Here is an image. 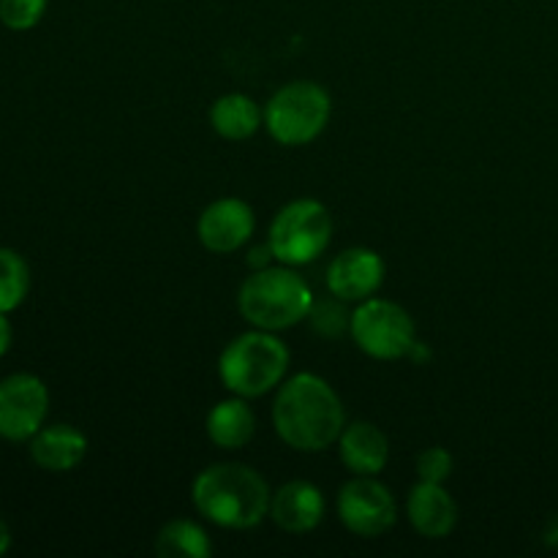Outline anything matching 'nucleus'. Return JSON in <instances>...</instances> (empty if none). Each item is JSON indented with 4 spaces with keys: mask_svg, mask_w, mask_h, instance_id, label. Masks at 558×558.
Listing matches in <instances>:
<instances>
[{
    "mask_svg": "<svg viewBox=\"0 0 558 558\" xmlns=\"http://www.w3.org/2000/svg\"><path fill=\"white\" fill-rule=\"evenodd\" d=\"M272 428L292 450L322 452L336 445L341 430L347 428V409L330 381L305 371L278 387L272 403Z\"/></svg>",
    "mask_w": 558,
    "mask_h": 558,
    "instance_id": "nucleus-1",
    "label": "nucleus"
},
{
    "mask_svg": "<svg viewBox=\"0 0 558 558\" xmlns=\"http://www.w3.org/2000/svg\"><path fill=\"white\" fill-rule=\"evenodd\" d=\"M270 499L267 480L245 463H210L191 485L196 512L205 521L234 532L254 529L270 518Z\"/></svg>",
    "mask_w": 558,
    "mask_h": 558,
    "instance_id": "nucleus-2",
    "label": "nucleus"
},
{
    "mask_svg": "<svg viewBox=\"0 0 558 558\" xmlns=\"http://www.w3.org/2000/svg\"><path fill=\"white\" fill-rule=\"evenodd\" d=\"M314 305V289L289 265H270L251 270L240 283L238 311L251 327L267 332H281L308 319Z\"/></svg>",
    "mask_w": 558,
    "mask_h": 558,
    "instance_id": "nucleus-3",
    "label": "nucleus"
},
{
    "mask_svg": "<svg viewBox=\"0 0 558 558\" xmlns=\"http://www.w3.org/2000/svg\"><path fill=\"white\" fill-rule=\"evenodd\" d=\"M287 343L276 332L251 327L243 336L232 338L218 357V376L232 396L262 398L281 387L289 371Z\"/></svg>",
    "mask_w": 558,
    "mask_h": 558,
    "instance_id": "nucleus-4",
    "label": "nucleus"
},
{
    "mask_svg": "<svg viewBox=\"0 0 558 558\" xmlns=\"http://www.w3.org/2000/svg\"><path fill=\"white\" fill-rule=\"evenodd\" d=\"M330 93L311 80L283 85L265 104V129L278 145L303 147L325 134L330 123Z\"/></svg>",
    "mask_w": 558,
    "mask_h": 558,
    "instance_id": "nucleus-5",
    "label": "nucleus"
},
{
    "mask_svg": "<svg viewBox=\"0 0 558 558\" xmlns=\"http://www.w3.org/2000/svg\"><path fill=\"white\" fill-rule=\"evenodd\" d=\"M332 240V216L325 202L292 199L276 213L267 232V245L272 248L278 265L303 267L319 259Z\"/></svg>",
    "mask_w": 558,
    "mask_h": 558,
    "instance_id": "nucleus-6",
    "label": "nucleus"
},
{
    "mask_svg": "<svg viewBox=\"0 0 558 558\" xmlns=\"http://www.w3.org/2000/svg\"><path fill=\"white\" fill-rule=\"evenodd\" d=\"M349 336L363 354L374 360H403L417 343V327L403 305L385 298H368L357 303L349 322Z\"/></svg>",
    "mask_w": 558,
    "mask_h": 558,
    "instance_id": "nucleus-7",
    "label": "nucleus"
},
{
    "mask_svg": "<svg viewBox=\"0 0 558 558\" xmlns=\"http://www.w3.org/2000/svg\"><path fill=\"white\" fill-rule=\"evenodd\" d=\"M49 390L41 376L16 371L0 379V439L31 441L47 425Z\"/></svg>",
    "mask_w": 558,
    "mask_h": 558,
    "instance_id": "nucleus-8",
    "label": "nucleus"
},
{
    "mask_svg": "<svg viewBox=\"0 0 558 558\" xmlns=\"http://www.w3.org/2000/svg\"><path fill=\"white\" fill-rule=\"evenodd\" d=\"M338 521L352 532L354 537L376 539L390 532L398 521V505L392 490L376 477H360L354 474L347 485L338 490Z\"/></svg>",
    "mask_w": 558,
    "mask_h": 558,
    "instance_id": "nucleus-9",
    "label": "nucleus"
},
{
    "mask_svg": "<svg viewBox=\"0 0 558 558\" xmlns=\"http://www.w3.org/2000/svg\"><path fill=\"white\" fill-rule=\"evenodd\" d=\"M385 259L374 248L354 245V248L332 256V262L327 265V292L336 294L343 303H363L379 292L385 283Z\"/></svg>",
    "mask_w": 558,
    "mask_h": 558,
    "instance_id": "nucleus-10",
    "label": "nucleus"
},
{
    "mask_svg": "<svg viewBox=\"0 0 558 558\" xmlns=\"http://www.w3.org/2000/svg\"><path fill=\"white\" fill-rule=\"evenodd\" d=\"M254 207L238 196H223V199L210 202L196 221L199 243L210 254H234L254 238Z\"/></svg>",
    "mask_w": 558,
    "mask_h": 558,
    "instance_id": "nucleus-11",
    "label": "nucleus"
},
{
    "mask_svg": "<svg viewBox=\"0 0 558 558\" xmlns=\"http://www.w3.org/2000/svg\"><path fill=\"white\" fill-rule=\"evenodd\" d=\"M270 521L287 534H308L325 521V496L308 480H289L272 490Z\"/></svg>",
    "mask_w": 558,
    "mask_h": 558,
    "instance_id": "nucleus-12",
    "label": "nucleus"
},
{
    "mask_svg": "<svg viewBox=\"0 0 558 558\" xmlns=\"http://www.w3.org/2000/svg\"><path fill=\"white\" fill-rule=\"evenodd\" d=\"M407 515L414 532L425 539H445L458 526V505L441 483L420 480L409 490Z\"/></svg>",
    "mask_w": 558,
    "mask_h": 558,
    "instance_id": "nucleus-13",
    "label": "nucleus"
},
{
    "mask_svg": "<svg viewBox=\"0 0 558 558\" xmlns=\"http://www.w3.org/2000/svg\"><path fill=\"white\" fill-rule=\"evenodd\" d=\"M338 456L343 466L360 477H379L390 461V439L374 423H349L338 436Z\"/></svg>",
    "mask_w": 558,
    "mask_h": 558,
    "instance_id": "nucleus-14",
    "label": "nucleus"
},
{
    "mask_svg": "<svg viewBox=\"0 0 558 558\" xmlns=\"http://www.w3.org/2000/svg\"><path fill=\"white\" fill-rule=\"evenodd\" d=\"M27 445L31 461L49 474L74 472L87 456V436L69 423L44 425Z\"/></svg>",
    "mask_w": 558,
    "mask_h": 558,
    "instance_id": "nucleus-15",
    "label": "nucleus"
},
{
    "mask_svg": "<svg viewBox=\"0 0 558 558\" xmlns=\"http://www.w3.org/2000/svg\"><path fill=\"white\" fill-rule=\"evenodd\" d=\"M207 439L221 450H240L256 434V414L248 407V398L232 396L216 403L205 420Z\"/></svg>",
    "mask_w": 558,
    "mask_h": 558,
    "instance_id": "nucleus-16",
    "label": "nucleus"
},
{
    "mask_svg": "<svg viewBox=\"0 0 558 558\" xmlns=\"http://www.w3.org/2000/svg\"><path fill=\"white\" fill-rule=\"evenodd\" d=\"M210 125L221 140L245 142L265 125V109L245 93H227L210 107Z\"/></svg>",
    "mask_w": 558,
    "mask_h": 558,
    "instance_id": "nucleus-17",
    "label": "nucleus"
},
{
    "mask_svg": "<svg viewBox=\"0 0 558 558\" xmlns=\"http://www.w3.org/2000/svg\"><path fill=\"white\" fill-rule=\"evenodd\" d=\"M156 554L161 558H210V534L189 518H174L163 523L156 534Z\"/></svg>",
    "mask_w": 558,
    "mask_h": 558,
    "instance_id": "nucleus-18",
    "label": "nucleus"
},
{
    "mask_svg": "<svg viewBox=\"0 0 558 558\" xmlns=\"http://www.w3.org/2000/svg\"><path fill=\"white\" fill-rule=\"evenodd\" d=\"M31 294V265L14 248L0 245V314L20 308Z\"/></svg>",
    "mask_w": 558,
    "mask_h": 558,
    "instance_id": "nucleus-19",
    "label": "nucleus"
},
{
    "mask_svg": "<svg viewBox=\"0 0 558 558\" xmlns=\"http://www.w3.org/2000/svg\"><path fill=\"white\" fill-rule=\"evenodd\" d=\"M343 305L347 303H343V300H338L336 294H330V298H325V300L314 298V305H311V311H308L311 327H314L322 338H330V341L341 338L343 332L349 330V322H352V314H347V308H343Z\"/></svg>",
    "mask_w": 558,
    "mask_h": 558,
    "instance_id": "nucleus-20",
    "label": "nucleus"
},
{
    "mask_svg": "<svg viewBox=\"0 0 558 558\" xmlns=\"http://www.w3.org/2000/svg\"><path fill=\"white\" fill-rule=\"evenodd\" d=\"M49 0H0V25L14 33L33 31L47 14Z\"/></svg>",
    "mask_w": 558,
    "mask_h": 558,
    "instance_id": "nucleus-21",
    "label": "nucleus"
},
{
    "mask_svg": "<svg viewBox=\"0 0 558 558\" xmlns=\"http://www.w3.org/2000/svg\"><path fill=\"white\" fill-rule=\"evenodd\" d=\"M452 466H456V461H452V456L445 447H428V450L420 452L417 458V477L423 480V483L445 485L447 480H450Z\"/></svg>",
    "mask_w": 558,
    "mask_h": 558,
    "instance_id": "nucleus-22",
    "label": "nucleus"
},
{
    "mask_svg": "<svg viewBox=\"0 0 558 558\" xmlns=\"http://www.w3.org/2000/svg\"><path fill=\"white\" fill-rule=\"evenodd\" d=\"M14 343V327H11L9 314H0V357H5Z\"/></svg>",
    "mask_w": 558,
    "mask_h": 558,
    "instance_id": "nucleus-23",
    "label": "nucleus"
},
{
    "mask_svg": "<svg viewBox=\"0 0 558 558\" xmlns=\"http://www.w3.org/2000/svg\"><path fill=\"white\" fill-rule=\"evenodd\" d=\"M270 259H276V256H272V248L270 245H259V248H254L251 251V256H248V265L254 267V270H262V267H270Z\"/></svg>",
    "mask_w": 558,
    "mask_h": 558,
    "instance_id": "nucleus-24",
    "label": "nucleus"
},
{
    "mask_svg": "<svg viewBox=\"0 0 558 558\" xmlns=\"http://www.w3.org/2000/svg\"><path fill=\"white\" fill-rule=\"evenodd\" d=\"M9 548H11V529H9V523L0 518V556L9 554Z\"/></svg>",
    "mask_w": 558,
    "mask_h": 558,
    "instance_id": "nucleus-25",
    "label": "nucleus"
},
{
    "mask_svg": "<svg viewBox=\"0 0 558 558\" xmlns=\"http://www.w3.org/2000/svg\"><path fill=\"white\" fill-rule=\"evenodd\" d=\"M548 543L550 545H558V518L554 521V529L548 532Z\"/></svg>",
    "mask_w": 558,
    "mask_h": 558,
    "instance_id": "nucleus-26",
    "label": "nucleus"
}]
</instances>
